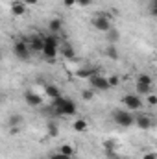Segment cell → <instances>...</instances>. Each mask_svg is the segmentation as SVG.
I'll use <instances>...</instances> for the list:
<instances>
[{"instance_id":"obj_1","label":"cell","mask_w":157,"mask_h":159,"mask_svg":"<svg viewBox=\"0 0 157 159\" xmlns=\"http://www.w3.org/2000/svg\"><path fill=\"white\" fill-rule=\"evenodd\" d=\"M54 109H56V115H61V117H72L78 111L76 102L67 98V96H63V94L54 100Z\"/></svg>"},{"instance_id":"obj_2","label":"cell","mask_w":157,"mask_h":159,"mask_svg":"<svg viewBox=\"0 0 157 159\" xmlns=\"http://www.w3.org/2000/svg\"><path fill=\"white\" fill-rule=\"evenodd\" d=\"M59 37H57V34H50V35H46L44 37V48H43V56L46 57V59H56V56L59 54Z\"/></svg>"},{"instance_id":"obj_3","label":"cell","mask_w":157,"mask_h":159,"mask_svg":"<svg viewBox=\"0 0 157 159\" xmlns=\"http://www.w3.org/2000/svg\"><path fill=\"white\" fill-rule=\"evenodd\" d=\"M113 120L117 122L118 126H122V128L135 126V117H133V113H129V111H126V109H115V111H113Z\"/></svg>"},{"instance_id":"obj_4","label":"cell","mask_w":157,"mask_h":159,"mask_svg":"<svg viewBox=\"0 0 157 159\" xmlns=\"http://www.w3.org/2000/svg\"><path fill=\"white\" fill-rule=\"evenodd\" d=\"M13 54H15V57L22 59V61L30 59V54H32V50H30V44H28V41H17V43L13 44Z\"/></svg>"},{"instance_id":"obj_5","label":"cell","mask_w":157,"mask_h":159,"mask_svg":"<svg viewBox=\"0 0 157 159\" xmlns=\"http://www.w3.org/2000/svg\"><path fill=\"white\" fill-rule=\"evenodd\" d=\"M92 26L98 30V32H104V34H107L109 30H111V22H109V17L107 15H96V17H92Z\"/></svg>"},{"instance_id":"obj_6","label":"cell","mask_w":157,"mask_h":159,"mask_svg":"<svg viewBox=\"0 0 157 159\" xmlns=\"http://www.w3.org/2000/svg\"><path fill=\"white\" fill-rule=\"evenodd\" d=\"M122 102H124V106H126L128 109H133V111L142 107V100H141V96H139L137 93H135V94H133V93H131V94H126V96L122 98Z\"/></svg>"},{"instance_id":"obj_7","label":"cell","mask_w":157,"mask_h":159,"mask_svg":"<svg viewBox=\"0 0 157 159\" xmlns=\"http://www.w3.org/2000/svg\"><path fill=\"white\" fill-rule=\"evenodd\" d=\"M89 81H91V85H92L94 89H98V91H107V89L111 87V85H109V80L104 78V76H100V74H94Z\"/></svg>"},{"instance_id":"obj_8","label":"cell","mask_w":157,"mask_h":159,"mask_svg":"<svg viewBox=\"0 0 157 159\" xmlns=\"http://www.w3.org/2000/svg\"><path fill=\"white\" fill-rule=\"evenodd\" d=\"M28 44H30V50L32 52H43V48H44V37L39 35V34H35V35L30 37Z\"/></svg>"},{"instance_id":"obj_9","label":"cell","mask_w":157,"mask_h":159,"mask_svg":"<svg viewBox=\"0 0 157 159\" xmlns=\"http://www.w3.org/2000/svg\"><path fill=\"white\" fill-rule=\"evenodd\" d=\"M24 102H26L30 107H39L41 104H43V96L37 94V93L28 91V93H24Z\"/></svg>"},{"instance_id":"obj_10","label":"cell","mask_w":157,"mask_h":159,"mask_svg":"<svg viewBox=\"0 0 157 159\" xmlns=\"http://www.w3.org/2000/svg\"><path fill=\"white\" fill-rule=\"evenodd\" d=\"M135 126L141 129H150L152 128V119L148 115H137L135 117Z\"/></svg>"},{"instance_id":"obj_11","label":"cell","mask_w":157,"mask_h":159,"mask_svg":"<svg viewBox=\"0 0 157 159\" xmlns=\"http://www.w3.org/2000/svg\"><path fill=\"white\" fill-rule=\"evenodd\" d=\"M59 54H61V56H63L65 59H74V57H76L74 46H72V44H69V43H67V44H61V46H59Z\"/></svg>"},{"instance_id":"obj_12","label":"cell","mask_w":157,"mask_h":159,"mask_svg":"<svg viewBox=\"0 0 157 159\" xmlns=\"http://www.w3.org/2000/svg\"><path fill=\"white\" fill-rule=\"evenodd\" d=\"M44 94H46L48 98L56 100V98H59V96H61V91H59V87H57V85L48 83V85H44Z\"/></svg>"},{"instance_id":"obj_13","label":"cell","mask_w":157,"mask_h":159,"mask_svg":"<svg viewBox=\"0 0 157 159\" xmlns=\"http://www.w3.org/2000/svg\"><path fill=\"white\" fill-rule=\"evenodd\" d=\"M26 7H28V6H26L24 2H13V4H11V13H13L15 17H22V15L26 13Z\"/></svg>"},{"instance_id":"obj_14","label":"cell","mask_w":157,"mask_h":159,"mask_svg":"<svg viewBox=\"0 0 157 159\" xmlns=\"http://www.w3.org/2000/svg\"><path fill=\"white\" fill-rule=\"evenodd\" d=\"M61 28H63V20H61V19H52V20L48 22V30H50V34H59Z\"/></svg>"},{"instance_id":"obj_15","label":"cell","mask_w":157,"mask_h":159,"mask_svg":"<svg viewBox=\"0 0 157 159\" xmlns=\"http://www.w3.org/2000/svg\"><path fill=\"white\" fill-rule=\"evenodd\" d=\"M72 128H74V131L83 133V131H87V129H89V122H87L85 119H76V120H74V124H72Z\"/></svg>"},{"instance_id":"obj_16","label":"cell","mask_w":157,"mask_h":159,"mask_svg":"<svg viewBox=\"0 0 157 159\" xmlns=\"http://www.w3.org/2000/svg\"><path fill=\"white\" fill-rule=\"evenodd\" d=\"M94 74H96V72H94L92 69H79V70H76V72H74V76H76V78H79V80H91Z\"/></svg>"},{"instance_id":"obj_17","label":"cell","mask_w":157,"mask_h":159,"mask_svg":"<svg viewBox=\"0 0 157 159\" xmlns=\"http://www.w3.org/2000/svg\"><path fill=\"white\" fill-rule=\"evenodd\" d=\"M57 152H59V154H63V156H69V157H74V154H76V148H74L72 144H61Z\"/></svg>"},{"instance_id":"obj_18","label":"cell","mask_w":157,"mask_h":159,"mask_svg":"<svg viewBox=\"0 0 157 159\" xmlns=\"http://www.w3.org/2000/svg\"><path fill=\"white\" fill-rule=\"evenodd\" d=\"M135 93L137 94H152V85H146V83H137L135 85Z\"/></svg>"},{"instance_id":"obj_19","label":"cell","mask_w":157,"mask_h":159,"mask_svg":"<svg viewBox=\"0 0 157 159\" xmlns=\"http://www.w3.org/2000/svg\"><path fill=\"white\" fill-rule=\"evenodd\" d=\"M105 39L109 41V44H117L118 41H120V32H118V30H113V28H111V30L107 32Z\"/></svg>"},{"instance_id":"obj_20","label":"cell","mask_w":157,"mask_h":159,"mask_svg":"<svg viewBox=\"0 0 157 159\" xmlns=\"http://www.w3.org/2000/svg\"><path fill=\"white\" fill-rule=\"evenodd\" d=\"M104 54H105L109 59H113V61H117V59H118V50H117V46H115V44H109V46L104 50Z\"/></svg>"},{"instance_id":"obj_21","label":"cell","mask_w":157,"mask_h":159,"mask_svg":"<svg viewBox=\"0 0 157 159\" xmlns=\"http://www.w3.org/2000/svg\"><path fill=\"white\" fill-rule=\"evenodd\" d=\"M46 133H48V137H57L59 135V126L56 122H48L46 124Z\"/></svg>"},{"instance_id":"obj_22","label":"cell","mask_w":157,"mask_h":159,"mask_svg":"<svg viewBox=\"0 0 157 159\" xmlns=\"http://www.w3.org/2000/svg\"><path fill=\"white\" fill-rule=\"evenodd\" d=\"M7 124H9L11 128H17V126H20V124H22V117H20L19 113H15V115H11V117L7 119Z\"/></svg>"},{"instance_id":"obj_23","label":"cell","mask_w":157,"mask_h":159,"mask_svg":"<svg viewBox=\"0 0 157 159\" xmlns=\"http://www.w3.org/2000/svg\"><path fill=\"white\" fill-rule=\"evenodd\" d=\"M102 148H104V150H117L118 144H117V141H113V139H105V141L102 143Z\"/></svg>"},{"instance_id":"obj_24","label":"cell","mask_w":157,"mask_h":159,"mask_svg":"<svg viewBox=\"0 0 157 159\" xmlns=\"http://www.w3.org/2000/svg\"><path fill=\"white\" fill-rule=\"evenodd\" d=\"M137 83H146V85H152V76H150V74H139V76H137Z\"/></svg>"},{"instance_id":"obj_25","label":"cell","mask_w":157,"mask_h":159,"mask_svg":"<svg viewBox=\"0 0 157 159\" xmlns=\"http://www.w3.org/2000/svg\"><path fill=\"white\" fill-rule=\"evenodd\" d=\"M92 96H94V94H92L91 89H83V91H81V98H83V100H92Z\"/></svg>"},{"instance_id":"obj_26","label":"cell","mask_w":157,"mask_h":159,"mask_svg":"<svg viewBox=\"0 0 157 159\" xmlns=\"http://www.w3.org/2000/svg\"><path fill=\"white\" fill-rule=\"evenodd\" d=\"M146 102H148V106H157V94H148L146 96Z\"/></svg>"},{"instance_id":"obj_27","label":"cell","mask_w":157,"mask_h":159,"mask_svg":"<svg viewBox=\"0 0 157 159\" xmlns=\"http://www.w3.org/2000/svg\"><path fill=\"white\" fill-rule=\"evenodd\" d=\"M109 85H111V87H117L118 83H120V78H118L117 74H113V76H109Z\"/></svg>"},{"instance_id":"obj_28","label":"cell","mask_w":157,"mask_h":159,"mask_svg":"<svg viewBox=\"0 0 157 159\" xmlns=\"http://www.w3.org/2000/svg\"><path fill=\"white\" fill-rule=\"evenodd\" d=\"M48 159H72V157H69V156H63V154H52V156H48Z\"/></svg>"},{"instance_id":"obj_29","label":"cell","mask_w":157,"mask_h":159,"mask_svg":"<svg viewBox=\"0 0 157 159\" xmlns=\"http://www.w3.org/2000/svg\"><path fill=\"white\" fill-rule=\"evenodd\" d=\"M104 154H105V157H107V159H113L115 156H118L117 150H104Z\"/></svg>"},{"instance_id":"obj_30","label":"cell","mask_w":157,"mask_h":159,"mask_svg":"<svg viewBox=\"0 0 157 159\" xmlns=\"http://www.w3.org/2000/svg\"><path fill=\"white\" fill-rule=\"evenodd\" d=\"M63 4H65V7H74V6H78V0H63Z\"/></svg>"},{"instance_id":"obj_31","label":"cell","mask_w":157,"mask_h":159,"mask_svg":"<svg viewBox=\"0 0 157 159\" xmlns=\"http://www.w3.org/2000/svg\"><path fill=\"white\" fill-rule=\"evenodd\" d=\"M91 4H92V0H78V6H81V7H87Z\"/></svg>"},{"instance_id":"obj_32","label":"cell","mask_w":157,"mask_h":159,"mask_svg":"<svg viewBox=\"0 0 157 159\" xmlns=\"http://www.w3.org/2000/svg\"><path fill=\"white\" fill-rule=\"evenodd\" d=\"M142 159H157V154L155 152H148V154H144V157Z\"/></svg>"},{"instance_id":"obj_33","label":"cell","mask_w":157,"mask_h":159,"mask_svg":"<svg viewBox=\"0 0 157 159\" xmlns=\"http://www.w3.org/2000/svg\"><path fill=\"white\" fill-rule=\"evenodd\" d=\"M148 7H150V9H155L157 7V0H150V2H148Z\"/></svg>"},{"instance_id":"obj_34","label":"cell","mask_w":157,"mask_h":159,"mask_svg":"<svg viewBox=\"0 0 157 159\" xmlns=\"http://www.w3.org/2000/svg\"><path fill=\"white\" fill-rule=\"evenodd\" d=\"M22 2H24L26 6H35V4H37V0H22Z\"/></svg>"},{"instance_id":"obj_35","label":"cell","mask_w":157,"mask_h":159,"mask_svg":"<svg viewBox=\"0 0 157 159\" xmlns=\"http://www.w3.org/2000/svg\"><path fill=\"white\" fill-rule=\"evenodd\" d=\"M150 13H152L154 17H157V7H155V9H150Z\"/></svg>"},{"instance_id":"obj_36","label":"cell","mask_w":157,"mask_h":159,"mask_svg":"<svg viewBox=\"0 0 157 159\" xmlns=\"http://www.w3.org/2000/svg\"><path fill=\"white\" fill-rule=\"evenodd\" d=\"M113 159H122V157H120V156H115V157H113Z\"/></svg>"},{"instance_id":"obj_37","label":"cell","mask_w":157,"mask_h":159,"mask_svg":"<svg viewBox=\"0 0 157 159\" xmlns=\"http://www.w3.org/2000/svg\"><path fill=\"white\" fill-rule=\"evenodd\" d=\"M155 59H157V52H155Z\"/></svg>"},{"instance_id":"obj_38","label":"cell","mask_w":157,"mask_h":159,"mask_svg":"<svg viewBox=\"0 0 157 159\" xmlns=\"http://www.w3.org/2000/svg\"><path fill=\"white\" fill-rule=\"evenodd\" d=\"M37 159H44V157H37Z\"/></svg>"}]
</instances>
